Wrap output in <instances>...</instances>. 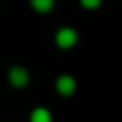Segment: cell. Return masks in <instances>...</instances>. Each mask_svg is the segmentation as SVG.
<instances>
[{"instance_id":"1","label":"cell","mask_w":122,"mask_h":122,"mask_svg":"<svg viewBox=\"0 0 122 122\" xmlns=\"http://www.w3.org/2000/svg\"><path fill=\"white\" fill-rule=\"evenodd\" d=\"M56 45L60 47V49H71V47H75L77 45V41H79V34H77V30L75 28H60L58 32H56Z\"/></svg>"},{"instance_id":"2","label":"cell","mask_w":122,"mask_h":122,"mask_svg":"<svg viewBox=\"0 0 122 122\" xmlns=\"http://www.w3.org/2000/svg\"><path fill=\"white\" fill-rule=\"evenodd\" d=\"M28 81H30V73L24 66H11V71H9V84L13 88H17V90L19 88H26Z\"/></svg>"},{"instance_id":"3","label":"cell","mask_w":122,"mask_h":122,"mask_svg":"<svg viewBox=\"0 0 122 122\" xmlns=\"http://www.w3.org/2000/svg\"><path fill=\"white\" fill-rule=\"evenodd\" d=\"M56 90H58L60 97H71V94H75V90H77L75 77H73V75H60V77L56 79Z\"/></svg>"},{"instance_id":"4","label":"cell","mask_w":122,"mask_h":122,"mask_svg":"<svg viewBox=\"0 0 122 122\" xmlns=\"http://www.w3.org/2000/svg\"><path fill=\"white\" fill-rule=\"evenodd\" d=\"M51 112L47 107H34L30 112V122H51Z\"/></svg>"},{"instance_id":"5","label":"cell","mask_w":122,"mask_h":122,"mask_svg":"<svg viewBox=\"0 0 122 122\" xmlns=\"http://www.w3.org/2000/svg\"><path fill=\"white\" fill-rule=\"evenodd\" d=\"M54 2L56 0H30V6L36 11V13H49L54 9Z\"/></svg>"},{"instance_id":"6","label":"cell","mask_w":122,"mask_h":122,"mask_svg":"<svg viewBox=\"0 0 122 122\" xmlns=\"http://www.w3.org/2000/svg\"><path fill=\"white\" fill-rule=\"evenodd\" d=\"M79 2H81V6H84V9L94 11V9H99V6H101V2H103V0H79Z\"/></svg>"}]
</instances>
